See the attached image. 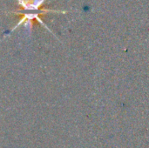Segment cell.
Here are the masks:
<instances>
[{"label": "cell", "mask_w": 149, "mask_h": 148, "mask_svg": "<svg viewBox=\"0 0 149 148\" xmlns=\"http://www.w3.org/2000/svg\"><path fill=\"white\" fill-rule=\"evenodd\" d=\"M19 7L15 10H11L7 12V14H13L18 17V22L15 26H13L7 35H10L11 32L16 31L19 26L24 24L25 26H29L30 33L31 31L34 22H38L42 26H44L47 31L52 32V31L47 27V25L44 23V21L40 18L41 16H45L48 13H66L67 10H54L49 9L48 7L43 6L46 0H17Z\"/></svg>", "instance_id": "obj_1"}]
</instances>
